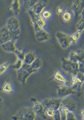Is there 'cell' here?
<instances>
[{
  "mask_svg": "<svg viewBox=\"0 0 84 120\" xmlns=\"http://www.w3.org/2000/svg\"><path fill=\"white\" fill-rule=\"evenodd\" d=\"M6 26L12 34L13 39L18 40L21 32L19 19L16 17L10 18L7 22Z\"/></svg>",
  "mask_w": 84,
  "mask_h": 120,
  "instance_id": "6da1fadb",
  "label": "cell"
},
{
  "mask_svg": "<svg viewBox=\"0 0 84 120\" xmlns=\"http://www.w3.org/2000/svg\"><path fill=\"white\" fill-rule=\"evenodd\" d=\"M61 64L62 68L72 75H76L79 72V63L73 62L68 58L62 57Z\"/></svg>",
  "mask_w": 84,
  "mask_h": 120,
  "instance_id": "7a4b0ae2",
  "label": "cell"
},
{
  "mask_svg": "<svg viewBox=\"0 0 84 120\" xmlns=\"http://www.w3.org/2000/svg\"><path fill=\"white\" fill-rule=\"evenodd\" d=\"M70 82L74 90H81L84 82V73L79 71L76 75H72Z\"/></svg>",
  "mask_w": 84,
  "mask_h": 120,
  "instance_id": "3957f363",
  "label": "cell"
},
{
  "mask_svg": "<svg viewBox=\"0 0 84 120\" xmlns=\"http://www.w3.org/2000/svg\"><path fill=\"white\" fill-rule=\"evenodd\" d=\"M36 115L33 108H25L23 109L19 112V119L22 120H35Z\"/></svg>",
  "mask_w": 84,
  "mask_h": 120,
  "instance_id": "277c9868",
  "label": "cell"
},
{
  "mask_svg": "<svg viewBox=\"0 0 84 120\" xmlns=\"http://www.w3.org/2000/svg\"><path fill=\"white\" fill-rule=\"evenodd\" d=\"M56 38L59 44L62 49H66L70 46L71 44L69 40V35L62 32L58 31L56 35Z\"/></svg>",
  "mask_w": 84,
  "mask_h": 120,
  "instance_id": "5b68a950",
  "label": "cell"
},
{
  "mask_svg": "<svg viewBox=\"0 0 84 120\" xmlns=\"http://www.w3.org/2000/svg\"><path fill=\"white\" fill-rule=\"evenodd\" d=\"M57 90L58 96L60 98L75 94L77 92L72 87L64 85L58 86L57 87Z\"/></svg>",
  "mask_w": 84,
  "mask_h": 120,
  "instance_id": "8992f818",
  "label": "cell"
},
{
  "mask_svg": "<svg viewBox=\"0 0 84 120\" xmlns=\"http://www.w3.org/2000/svg\"><path fill=\"white\" fill-rule=\"evenodd\" d=\"M62 99H47L44 100L43 103L44 106L45 110L47 109H51L55 110L59 109L61 106Z\"/></svg>",
  "mask_w": 84,
  "mask_h": 120,
  "instance_id": "52a82bcc",
  "label": "cell"
},
{
  "mask_svg": "<svg viewBox=\"0 0 84 120\" xmlns=\"http://www.w3.org/2000/svg\"><path fill=\"white\" fill-rule=\"evenodd\" d=\"M71 9L76 17H79L84 12V2L81 0H74L72 4Z\"/></svg>",
  "mask_w": 84,
  "mask_h": 120,
  "instance_id": "ba28073f",
  "label": "cell"
},
{
  "mask_svg": "<svg viewBox=\"0 0 84 120\" xmlns=\"http://www.w3.org/2000/svg\"><path fill=\"white\" fill-rule=\"evenodd\" d=\"M36 36L37 40L39 42H44L51 38V35L43 28L39 27L36 30Z\"/></svg>",
  "mask_w": 84,
  "mask_h": 120,
  "instance_id": "9c48e42d",
  "label": "cell"
},
{
  "mask_svg": "<svg viewBox=\"0 0 84 120\" xmlns=\"http://www.w3.org/2000/svg\"><path fill=\"white\" fill-rule=\"evenodd\" d=\"M12 39V34L6 26L0 29V44H3Z\"/></svg>",
  "mask_w": 84,
  "mask_h": 120,
  "instance_id": "30bf717a",
  "label": "cell"
},
{
  "mask_svg": "<svg viewBox=\"0 0 84 120\" xmlns=\"http://www.w3.org/2000/svg\"><path fill=\"white\" fill-rule=\"evenodd\" d=\"M61 106L73 112L76 110L77 108L76 102L74 100L69 98L62 99L61 101Z\"/></svg>",
  "mask_w": 84,
  "mask_h": 120,
  "instance_id": "8fae6325",
  "label": "cell"
},
{
  "mask_svg": "<svg viewBox=\"0 0 84 120\" xmlns=\"http://www.w3.org/2000/svg\"><path fill=\"white\" fill-rule=\"evenodd\" d=\"M17 40L12 39L9 41L1 44V47L5 51L8 52H14L16 49Z\"/></svg>",
  "mask_w": 84,
  "mask_h": 120,
  "instance_id": "7c38bea8",
  "label": "cell"
},
{
  "mask_svg": "<svg viewBox=\"0 0 84 120\" xmlns=\"http://www.w3.org/2000/svg\"><path fill=\"white\" fill-rule=\"evenodd\" d=\"M33 101L34 105L33 108L36 115L44 117V118H46L45 114V108L43 103L38 101L35 99H34Z\"/></svg>",
  "mask_w": 84,
  "mask_h": 120,
  "instance_id": "4fadbf2b",
  "label": "cell"
},
{
  "mask_svg": "<svg viewBox=\"0 0 84 120\" xmlns=\"http://www.w3.org/2000/svg\"><path fill=\"white\" fill-rule=\"evenodd\" d=\"M31 75L23 67L17 70L18 80L23 85L26 84L28 78Z\"/></svg>",
  "mask_w": 84,
  "mask_h": 120,
  "instance_id": "5bb4252c",
  "label": "cell"
},
{
  "mask_svg": "<svg viewBox=\"0 0 84 120\" xmlns=\"http://www.w3.org/2000/svg\"><path fill=\"white\" fill-rule=\"evenodd\" d=\"M55 80L66 85H68L71 84L70 81H69L62 73L57 69L55 70L54 75L51 79V80Z\"/></svg>",
  "mask_w": 84,
  "mask_h": 120,
  "instance_id": "9a60e30c",
  "label": "cell"
},
{
  "mask_svg": "<svg viewBox=\"0 0 84 120\" xmlns=\"http://www.w3.org/2000/svg\"><path fill=\"white\" fill-rule=\"evenodd\" d=\"M48 0H40L33 8V11L37 14H41L48 4Z\"/></svg>",
  "mask_w": 84,
  "mask_h": 120,
  "instance_id": "2e32d148",
  "label": "cell"
},
{
  "mask_svg": "<svg viewBox=\"0 0 84 120\" xmlns=\"http://www.w3.org/2000/svg\"><path fill=\"white\" fill-rule=\"evenodd\" d=\"M21 4L20 0H12L10 9L12 11L15 15H19L21 11Z\"/></svg>",
  "mask_w": 84,
  "mask_h": 120,
  "instance_id": "e0dca14e",
  "label": "cell"
},
{
  "mask_svg": "<svg viewBox=\"0 0 84 120\" xmlns=\"http://www.w3.org/2000/svg\"><path fill=\"white\" fill-rule=\"evenodd\" d=\"M69 59L76 63H84V57H81L74 51H71L69 54Z\"/></svg>",
  "mask_w": 84,
  "mask_h": 120,
  "instance_id": "ac0fdd59",
  "label": "cell"
},
{
  "mask_svg": "<svg viewBox=\"0 0 84 120\" xmlns=\"http://www.w3.org/2000/svg\"><path fill=\"white\" fill-rule=\"evenodd\" d=\"M0 90L6 93H13L14 92L12 84L9 79L6 81Z\"/></svg>",
  "mask_w": 84,
  "mask_h": 120,
  "instance_id": "d6986e66",
  "label": "cell"
},
{
  "mask_svg": "<svg viewBox=\"0 0 84 120\" xmlns=\"http://www.w3.org/2000/svg\"><path fill=\"white\" fill-rule=\"evenodd\" d=\"M83 31L81 30H78L75 33L72 34L69 36V40L71 45L76 44L80 38L81 34Z\"/></svg>",
  "mask_w": 84,
  "mask_h": 120,
  "instance_id": "ffe728a7",
  "label": "cell"
},
{
  "mask_svg": "<svg viewBox=\"0 0 84 120\" xmlns=\"http://www.w3.org/2000/svg\"><path fill=\"white\" fill-rule=\"evenodd\" d=\"M36 58V54L35 52H29L25 55L24 60V63L28 64H31Z\"/></svg>",
  "mask_w": 84,
  "mask_h": 120,
  "instance_id": "44dd1931",
  "label": "cell"
},
{
  "mask_svg": "<svg viewBox=\"0 0 84 120\" xmlns=\"http://www.w3.org/2000/svg\"><path fill=\"white\" fill-rule=\"evenodd\" d=\"M39 0H24V6L27 11L32 10Z\"/></svg>",
  "mask_w": 84,
  "mask_h": 120,
  "instance_id": "7402d4cb",
  "label": "cell"
},
{
  "mask_svg": "<svg viewBox=\"0 0 84 120\" xmlns=\"http://www.w3.org/2000/svg\"><path fill=\"white\" fill-rule=\"evenodd\" d=\"M28 12L31 18L32 24L33 26L34 30H36L40 27L37 23V21H36L37 14L34 12L32 9L28 11Z\"/></svg>",
  "mask_w": 84,
  "mask_h": 120,
  "instance_id": "603a6c76",
  "label": "cell"
},
{
  "mask_svg": "<svg viewBox=\"0 0 84 120\" xmlns=\"http://www.w3.org/2000/svg\"><path fill=\"white\" fill-rule=\"evenodd\" d=\"M18 58L20 59L24 60L25 55V49L24 48H17L16 51H15Z\"/></svg>",
  "mask_w": 84,
  "mask_h": 120,
  "instance_id": "cb8c5ba5",
  "label": "cell"
},
{
  "mask_svg": "<svg viewBox=\"0 0 84 120\" xmlns=\"http://www.w3.org/2000/svg\"><path fill=\"white\" fill-rule=\"evenodd\" d=\"M31 65L33 69L39 70V68L42 66V61L40 58H37Z\"/></svg>",
  "mask_w": 84,
  "mask_h": 120,
  "instance_id": "d4e9b609",
  "label": "cell"
},
{
  "mask_svg": "<svg viewBox=\"0 0 84 120\" xmlns=\"http://www.w3.org/2000/svg\"><path fill=\"white\" fill-rule=\"evenodd\" d=\"M72 13L69 11H66L62 15V19L65 22H70L72 20Z\"/></svg>",
  "mask_w": 84,
  "mask_h": 120,
  "instance_id": "484cf974",
  "label": "cell"
},
{
  "mask_svg": "<svg viewBox=\"0 0 84 120\" xmlns=\"http://www.w3.org/2000/svg\"><path fill=\"white\" fill-rule=\"evenodd\" d=\"M36 21L37 24L41 28H44L46 25L45 19L43 18L41 14H37L36 16Z\"/></svg>",
  "mask_w": 84,
  "mask_h": 120,
  "instance_id": "4316f807",
  "label": "cell"
},
{
  "mask_svg": "<svg viewBox=\"0 0 84 120\" xmlns=\"http://www.w3.org/2000/svg\"><path fill=\"white\" fill-rule=\"evenodd\" d=\"M24 63L23 60L18 58L16 63L11 66V68L18 70L23 67Z\"/></svg>",
  "mask_w": 84,
  "mask_h": 120,
  "instance_id": "83f0119b",
  "label": "cell"
},
{
  "mask_svg": "<svg viewBox=\"0 0 84 120\" xmlns=\"http://www.w3.org/2000/svg\"><path fill=\"white\" fill-rule=\"evenodd\" d=\"M22 67H23L24 69H25V70L31 74L35 73L37 71L39 70L33 69L31 66V64H26L25 63H24Z\"/></svg>",
  "mask_w": 84,
  "mask_h": 120,
  "instance_id": "f1b7e54d",
  "label": "cell"
},
{
  "mask_svg": "<svg viewBox=\"0 0 84 120\" xmlns=\"http://www.w3.org/2000/svg\"><path fill=\"white\" fill-rule=\"evenodd\" d=\"M61 113V120H66V116L68 109L63 107L60 106L59 109Z\"/></svg>",
  "mask_w": 84,
  "mask_h": 120,
  "instance_id": "f546056e",
  "label": "cell"
},
{
  "mask_svg": "<svg viewBox=\"0 0 84 120\" xmlns=\"http://www.w3.org/2000/svg\"><path fill=\"white\" fill-rule=\"evenodd\" d=\"M77 119L76 116L75 115L74 113L72 111L68 110L67 116L66 120H76Z\"/></svg>",
  "mask_w": 84,
  "mask_h": 120,
  "instance_id": "4dcf8cb0",
  "label": "cell"
},
{
  "mask_svg": "<svg viewBox=\"0 0 84 120\" xmlns=\"http://www.w3.org/2000/svg\"><path fill=\"white\" fill-rule=\"evenodd\" d=\"M76 27L78 30H81L82 31L84 30V19L83 16H82V18L77 23Z\"/></svg>",
  "mask_w": 84,
  "mask_h": 120,
  "instance_id": "1f68e13d",
  "label": "cell"
},
{
  "mask_svg": "<svg viewBox=\"0 0 84 120\" xmlns=\"http://www.w3.org/2000/svg\"><path fill=\"white\" fill-rule=\"evenodd\" d=\"M10 65L9 62H6L0 66V75L4 73L7 70Z\"/></svg>",
  "mask_w": 84,
  "mask_h": 120,
  "instance_id": "d6a6232c",
  "label": "cell"
},
{
  "mask_svg": "<svg viewBox=\"0 0 84 120\" xmlns=\"http://www.w3.org/2000/svg\"><path fill=\"white\" fill-rule=\"evenodd\" d=\"M41 15L43 18L45 19H48L50 18L52 15V12L51 11L49 10L44 11L42 12Z\"/></svg>",
  "mask_w": 84,
  "mask_h": 120,
  "instance_id": "836d02e7",
  "label": "cell"
},
{
  "mask_svg": "<svg viewBox=\"0 0 84 120\" xmlns=\"http://www.w3.org/2000/svg\"><path fill=\"white\" fill-rule=\"evenodd\" d=\"M55 110L51 109H47L45 110V114L46 117L53 118Z\"/></svg>",
  "mask_w": 84,
  "mask_h": 120,
  "instance_id": "e575fe53",
  "label": "cell"
},
{
  "mask_svg": "<svg viewBox=\"0 0 84 120\" xmlns=\"http://www.w3.org/2000/svg\"><path fill=\"white\" fill-rule=\"evenodd\" d=\"M53 118L55 120H61V113L59 109L55 110Z\"/></svg>",
  "mask_w": 84,
  "mask_h": 120,
  "instance_id": "d590c367",
  "label": "cell"
},
{
  "mask_svg": "<svg viewBox=\"0 0 84 120\" xmlns=\"http://www.w3.org/2000/svg\"><path fill=\"white\" fill-rule=\"evenodd\" d=\"M79 63V71L84 73V63L80 62Z\"/></svg>",
  "mask_w": 84,
  "mask_h": 120,
  "instance_id": "8d00e7d4",
  "label": "cell"
},
{
  "mask_svg": "<svg viewBox=\"0 0 84 120\" xmlns=\"http://www.w3.org/2000/svg\"><path fill=\"white\" fill-rule=\"evenodd\" d=\"M56 12L58 14H61L63 13L64 12L63 9L62 8L60 7L58 8L56 10Z\"/></svg>",
  "mask_w": 84,
  "mask_h": 120,
  "instance_id": "74e56055",
  "label": "cell"
},
{
  "mask_svg": "<svg viewBox=\"0 0 84 120\" xmlns=\"http://www.w3.org/2000/svg\"><path fill=\"white\" fill-rule=\"evenodd\" d=\"M80 115L83 117V120L84 119V109H82L80 111Z\"/></svg>",
  "mask_w": 84,
  "mask_h": 120,
  "instance_id": "f35d334b",
  "label": "cell"
}]
</instances>
